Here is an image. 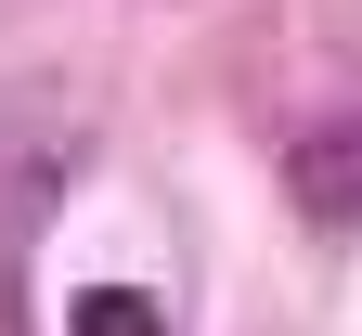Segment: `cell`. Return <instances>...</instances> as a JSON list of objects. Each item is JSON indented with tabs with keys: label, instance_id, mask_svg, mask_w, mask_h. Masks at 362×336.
Instances as JSON below:
<instances>
[{
	"label": "cell",
	"instance_id": "7a4b0ae2",
	"mask_svg": "<svg viewBox=\"0 0 362 336\" xmlns=\"http://www.w3.org/2000/svg\"><path fill=\"white\" fill-rule=\"evenodd\" d=\"M285 181H298V207L324 220V233H349V220H362V117L298 129V142H285Z\"/></svg>",
	"mask_w": 362,
	"mask_h": 336
},
{
	"label": "cell",
	"instance_id": "6da1fadb",
	"mask_svg": "<svg viewBox=\"0 0 362 336\" xmlns=\"http://www.w3.org/2000/svg\"><path fill=\"white\" fill-rule=\"evenodd\" d=\"M65 156H78V129H39V117L0 129V336H26V233L52 207Z\"/></svg>",
	"mask_w": 362,
	"mask_h": 336
},
{
	"label": "cell",
	"instance_id": "3957f363",
	"mask_svg": "<svg viewBox=\"0 0 362 336\" xmlns=\"http://www.w3.org/2000/svg\"><path fill=\"white\" fill-rule=\"evenodd\" d=\"M65 336H168V298H143V284H90V298H65Z\"/></svg>",
	"mask_w": 362,
	"mask_h": 336
}]
</instances>
